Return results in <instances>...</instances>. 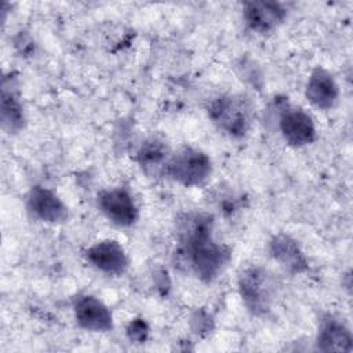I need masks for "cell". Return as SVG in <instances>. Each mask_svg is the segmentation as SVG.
I'll list each match as a JSON object with an SVG mask.
<instances>
[{"label": "cell", "instance_id": "obj_1", "mask_svg": "<svg viewBox=\"0 0 353 353\" xmlns=\"http://www.w3.org/2000/svg\"><path fill=\"white\" fill-rule=\"evenodd\" d=\"M176 259L204 283L214 281L226 268L230 250L212 237V218L190 212L179 221Z\"/></svg>", "mask_w": 353, "mask_h": 353}, {"label": "cell", "instance_id": "obj_2", "mask_svg": "<svg viewBox=\"0 0 353 353\" xmlns=\"http://www.w3.org/2000/svg\"><path fill=\"white\" fill-rule=\"evenodd\" d=\"M240 296L254 316H265L276 295V283L269 270L262 266L245 268L237 280Z\"/></svg>", "mask_w": 353, "mask_h": 353}, {"label": "cell", "instance_id": "obj_3", "mask_svg": "<svg viewBox=\"0 0 353 353\" xmlns=\"http://www.w3.org/2000/svg\"><path fill=\"white\" fill-rule=\"evenodd\" d=\"M208 117L225 134L240 138L250 130L252 109L245 98L226 94L211 101Z\"/></svg>", "mask_w": 353, "mask_h": 353}, {"label": "cell", "instance_id": "obj_4", "mask_svg": "<svg viewBox=\"0 0 353 353\" xmlns=\"http://www.w3.org/2000/svg\"><path fill=\"white\" fill-rule=\"evenodd\" d=\"M210 174V157L204 152L190 146H185L176 153H172L167 168V176L186 188L203 185Z\"/></svg>", "mask_w": 353, "mask_h": 353}, {"label": "cell", "instance_id": "obj_5", "mask_svg": "<svg viewBox=\"0 0 353 353\" xmlns=\"http://www.w3.org/2000/svg\"><path fill=\"white\" fill-rule=\"evenodd\" d=\"M97 203L106 219L117 226L128 228L138 221V205L132 194L124 188H110L99 192Z\"/></svg>", "mask_w": 353, "mask_h": 353}, {"label": "cell", "instance_id": "obj_6", "mask_svg": "<svg viewBox=\"0 0 353 353\" xmlns=\"http://www.w3.org/2000/svg\"><path fill=\"white\" fill-rule=\"evenodd\" d=\"M279 128L284 141L294 148L313 143L317 135L312 116L301 108H284L279 117Z\"/></svg>", "mask_w": 353, "mask_h": 353}, {"label": "cell", "instance_id": "obj_7", "mask_svg": "<svg viewBox=\"0 0 353 353\" xmlns=\"http://www.w3.org/2000/svg\"><path fill=\"white\" fill-rule=\"evenodd\" d=\"M73 312L76 323L92 332H106L113 328V317L109 307L97 296L83 294L74 298Z\"/></svg>", "mask_w": 353, "mask_h": 353}, {"label": "cell", "instance_id": "obj_8", "mask_svg": "<svg viewBox=\"0 0 353 353\" xmlns=\"http://www.w3.org/2000/svg\"><path fill=\"white\" fill-rule=\"evenodd\" d=\"M85 258L97 270L110 276L125 273L130 265L127 252L121 244L110 239L94 243L85 251Z\"/></svg>", "mask_w": 353, "mask_h": 353}, {"label": "cell", "instance_id": "obj_9", "mask_svg": "<svg viewBox=\"0 0 353 353\" xmlns=\"http://www.w3.org/2000/svg\"><path fill=\"white\" fill-rule=\"evenodd\" d=\"M28 211L39 221L47 223H62L68 219V207L51 189L33 186L26 197Z\"/></svg>", "mask_w": 353, "mask_h": 353}, {"label": "cell", "instance_id": "obj_10", "mask_svg": "<svg viewBox=\"0 0 353 353\" xmlns=\"http://www.w3.org/2000/svg\"><path fill=\"white\" fill-rule=\"evenodd\" d=\"M0 119L3 130L10 134L19 132L25 125V113L18 92L17 79L11 73L1 80Z\"/></svg>", "mask_w": 353, "mask_h": 353}, {"label": "cell", "instance_id": "obj_11", "mask_svg": "<svg viewBox=\"0 0 353 353\" xmlns=\"http://www.w3.org/2000/svg\"><path fill=\"white\" fill-rule=\"evenodd\" d=\"M244 19L256 33H269L277 29L287 17V10L274 1H250L244 4Z\"/></svg>", "mask_w": 353, "mask_h": 353}, {"label": "cell", "instance_id": "obj_12", "mask_svg": "<svg viewBox=\"0 0 353 353\" xmlns=\"http://www.w3.org/2000/svg\"><path fill=\"white\" fill-rule=\"evenodd\" d=\"M172 153L164 139L149 137L137 152V161L141 170L152 178L167 176V168Z\"/></svg>", "mask_w": 353, "mask_h": 353}, {"label": "cell", "instance_id": "obj_13", "mask_svg": "<svg viewBox=\"0 0 353 353\" xmlns=\"http://www.w3.org/2000/svg\"><path fill=\"white\" fill-rule=\"evenodd\" d=\"M305 95L307 101L319 109L327 110L335 106L339 88L334 76L324 68H314L307 79Z\"/></svg>", "mask_w": 353, "mask_h": 353}, {"label": "cell", "instance_id": "obj_14", "mask_svg": "<svg viewBox=\"0 0 353 353\" xmlns=\"http://www.w3.org/2000/svg\"><path fill=\"white\" fill-rule=\"evenodd\" d=\"M269 252L287 272L299 274L307 270V259L298 243L288 234L279 233L269 243Z\"/></svg>", "mask_w": 353, "mask_h": 353}, {"label": "cell", "instance_id": "obj_15", "mask_svg": "<svg viewBox=\"0 0 353 353\" xmlns=\"http://www.w3.org/2000/svg\"><path fill=\"white\" fill-rule=\"evenodd\" d=\"M353 338L343 321L334 316H327L321 320L316 345L321 352H352Z\"/></svg>", "mask_w": 353, "mask_h": 353}, {"label": "cell", "instance_id": "obj_16", "mask_svg": "<svg viewBox=\"0 0 353 353\" xmlns=\"http://www.w3.org/2000/svg\"><path fill=\"white\" fill-rule=\"evenodd\" d=\"M128 335L132 341H143L146 336V325L143 321H134L128 327Z\"/></svg>", "mask_w": 353, "mask_h": 353}]
</instances>
